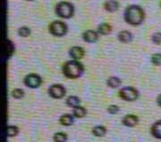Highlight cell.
<instances>
[{
	"label": "cell",
	"mask_w": 161,
	"mask_h": 142,
	"mask_svg": "<svg viewBox=\"0 0 161 142\" xmlns=\"http://www.w3.org/2000/svg\"><path fill=\"white\" fill-rule=\"evenodd\" d=\"M144 11L141 6L136 5L129 6L125 11V20L132 26L142 24L144 20Z\"/></svg>",
	"instance_id": "cell-1"
},
{
	"label": "cell",
	"mask_w": 161,
	"mask_h": 142,
	"mask_svg": "<svg viewBox=\"0 0 161 142\" xmlns=\"http://www.w3.org/2000/svg\"><path fill=\"white\" fill-rule=\"evenodd\" d=\"M84 67L78 60H71L64 63L63 74L70 79H77L83 74Z\"/></svg>",
	"instance_id": "cell-2"
},
{
	"label": "cell",
	"mask_w": 161,
	"mask_h": 142,
	"mask_svg": "<svg viewBox=\"0 0 161 142\" xmlns=\"http://www.w3.org/2000/svg\"><path fill=\"white\" fill-rule=\"evenodd\" d=\"M56 14L59 17L69 19L75 14V7L69 2H60L56 6Z\"/></svg>",
	"instance_id": "cell-3"
},
{
	"label": "cell",
	"mask_w": 161,
	"mask_h": 142,
	"mask_svg": "<svg viewBox=\"0 0 161 142\" xmlns=\"http://www.w3.org/2000/svg\"><path fill=\"white\" fill-rule=\"evenodd\" d=\"M49 32L56 37H62L67 32V26L61 21H55L49 25Z\"/></svg>",
	"instance_id": "cell-4"
},
{
	"label": "cell",
	"mask_w": 161,
	"mask_h": 142,
	"mask_svg": "<svg viewBox=\"0 0 161 142\" xmlns=\"http://www.w3.org/2000/svg\"><path fill=\"white\" fill-rule=\"evenodd\" d=\"M119 97L125 101H135L139 97V92L132 87H125L119 91Z\"/></svg>",
	"instance_id": "cell-5"
},
{
	"label": "cell",
	"mask_w": 161,
	"mask_h": 142,
	"mask_svg": "<svg viewBox=\"0 0 161 142\" xmlns=\"http://www.w3.org/2000/svg\"><path fill=\"white\" fill-rule=\"evenodd\" d=\"M42 83V80L40 75L35 74H31L24 78V84L31 89L39 88Z\"/></svg>",
	"instance_id": "cell-6"
},
{
	"label": "cell",
	"mask_w": 161,
	"mask_h": 142,
	"mask_svg": "<svg viewBox=\"0 0 161 142\" xmlns=\"http://www.w3.org/2000/svg\"><path fill=\"white\" fill-rule=\"evenodd\" d=\"M65 89L63 85L61 84H54L48 89V94L49 96L56 99H60L64 97L65 95Z\"/></svg>",
	"instance_id": "cell-7"
},
{
	"label": "cell",
	"mask_w": 161,
	"mask_h": 142,
	"mask_svg": "<svg viewBox=\"0 0 161 142\" xmlns=\"http://www.w3.org/2000/svg\"><path fill=\"white\" fill-rule=\"evenodd\" d=\"M82 38H83V40L88 43H94L98 40V32H96L92 30H86L83 32Z\"/></svg>",
	"instance_id": "cell-8"
},
{
	"label": "cell",
	"mask_w": 161,
	"mask_h": 142,
	"mask_svg": "<svg viewBox=\"0 0 161 142\" xmlns=\"http://www.w3.org/2000/svg\"><path fill=\"white\" fill-rule=\"evenodd\" d=\"M69 55L75 60H80L84 57V50L80 46H73L69 51Z\"/></svg>",
	"instance_id": "cell-9"
},
{
	"label": "cell",
	"mask_w": 161,
	"mask_h": 142,
	"mask_svg": "<svg viewBox=\"0 0 161 142\" xmlns=\"http://www.w3.org/2000/svg\"><path fill=\"white\" fill-rule=\"evenodd\" d=\"M139 123V118L133 114H127L123 119V123L127 127H134Z\"/></svg>",
	"instance_id": "cell-10"
},
{
	"label": "cell",
	"mask_w": 161,
	"mask_h": 142,
	"mask_svg": "<svg viewBox=\"0 0 161 142\" xmlns=\"http://www.w3.org/2000/svg\"><path fill=\"white\" fill-rule=\"evenodd\" d=\"M150 132H151L152 136L161 139V120L157 121L155 123L151 126Z\"/></svg>",
	"instance_id": "cell-11"
},
{
	"label": "cell",
	"mask_w": 161,
	"mask_h": 142,
	"mask_svg": "<svg viewBox=\"0 0 161 142\" xmlns=\"http://www.w3.org/2000/svg\"><path fill=\"white\" fill-rule=\"evenodd\" d=\"M118 40H120L122 43H129L132 40V35L128 30H122L118 33Z\"/></svg>",
	"instance_id": "cell-12"
},
{
	"label": "cell",
	"mask_w": 161,
	"mask_h": 142,
	"mask_svg": "<svg viewBox=\"0 0 161 142\" xmlns=\"http://www.w3.org/2000/svg\"><path fill=\"white\" fill-rule=\"evenodd\" d=\"M104 7H105V9L108 12L113 13V12H115L118 9L119 4H118V2L115 1V0H108V1H107V2L104 4Z\"/></svg>",
	"instance_id": "cell-13"
},
{
	"label": "cell",
	"mask_w": 161,
	"mask_h": 142,
	"mask_svg": "<svg viewBox=\"0 0 161 142\" xmlns=\"http://www.w3.org/2000/svg\"><path fill=\"white\" fill-rule=\"evenodd\" d=\"M75 119L74 116L71 114H64L59 118V123L64 126H70L74 123Z\"/></svg>",
	"instance_id": "cell-14"
},
{
	"label": "cell",
	"mask_w": 161,
	"mask_h": 142,
	"mask_svg": "<svg viewBox=\"0 0 161 142\" xmlns=\"http://www.w3.org/2000/svg\"><path fill=\"white\" fill-rule=\"evenodd\" d=\"M112 30V28L108 23H101L98 28V32L101 35L109 34Z\"/></svg>",
	"instance_id": "cell-15"
},
{
	"label": "cell",
	"mask_w": 161,
	"mask_h": 142,
	"mask_svg": "<svg viewBox=\"0 0 161 142\" xmlns=\"http://www.w3.org/2000/svg\"><path fill=\"white\" fill-rule=\"evenodd\" d=\"M107 133V129L104 126H95L92 129V134L96 137H103Z\"/></svg>",
	"instance_id": "cell-16"
},
{
	"label": "cell",
	"mask_w": 161,
	"mask_h": 142,
	"mask_svg": "<svg viewBox=\"0 0 161 142\" xmlns=\"http://www.w3.org/2000/svg\"><path fill=\"white\" fill-rule=\"evenodd\" d=\"M87 112H86V109L85 108H83L82 106H75L74 108V112H73V114H74V116L76 117V118H82V117H84L85 115H86Z\"/></svg>",
	"instance_id": "cell-17"
},
{
	"label": "cell",
	"mask_w": 161,
	"mask_h": 142,
	"mask_svg": "<svg viewBox=\"0 0 161 142\" xmlns=\"http://www.w3.org/2000/svg\"><path fill=\"white\" fill-rule=\"evenodd\" d=\"M107 83H108V86L109 87V88H112V89H116V88H118V87H120L121 85V80L119 78H117V77H110L108 78V80L107 81Z\"/></svg>",
	"instance_id": "cell-18"
},
{
	"label": "cell",
	"mask_w": 161,
	"mask_h": 142,
	"mask_svg": "<svg viewBox=\"0 0 161 142\" xmlns=\"http://www.w3.org/2000/svg\"><path fill=\"white\" fill-rule=\"evenodd\" d=\"M66 104H67V106H70V107L75 108V106H79L80 99H79V97H75V96H70L66 99Z\"/></svg>",
	"instance_id": "cell-19"
},
{
	"label": "cell",
	"mask_w": 161,
	"mask_h": 142,
	"mask_svg": "<svg viewBox=\"0 0 161 142\" xmlns=\"http://www.w3.org/2000/svg\"><path fill=\"white\" fill-rule=\"evenodd\" d=\"M19 133V129H18L16 126H14V125H9L7 126L6 128V134L9 138H12V137H15L16 135H18Z\"/></svg>",
	"instance_id": "cell-20"
},
{
	"label": "cell",
	"mask_w": 161,
	"mask_h": 142,
	"mask_svg": "<svg viewBox=\"0 0 161 142\" xmlns=\"http://www.w3.org/2000/svg\"><path fill=\"white\" fill-rule=\"evenodd\" d=\"M54 140L57 142H64L67 140V135L64 132H58L54 135Z\"/></svg>",
	"instance_id": "cell-21"
},
{
	"label": "cell",
	"mask_w": 161,
	"mask_h": 142,
	"mask_svg": "<svg viewBox=\"0 0 161 142\" xmlns=\"http://www.w3.org/2000/svg\"><path fill=\"white\" fill-rule=\"evenodd\" d=\"M18 34L20 35L21 37H23V38H26L31 34V30L28 27L23 26V27H21L18 30Z\"/></svg>",
	"instance_id": "cell-22"
},
{
	"label": "cell",
	"mask_w": 161,
	"mask_h": 142,
	"mask_svg": "<svg viewBox=\"0 0 161 142\" xmlns=\"http://www.w3.org/2000/svg\"><path fill=\"white\" fill-rule=\"evenodd\" d=\"M14 51V46L13 42L11 40H6V54H7V56L11 57Z\"/></svg>",
	"instance_id": "cell-23"
},
{
	"label": "cell",
	"mask_w": 161,
	"mask_h": 142,
	"mask_svg": "<svg viewBox=\"0 0 161 142\" xmlns=\"http://www.w3.org/2000/svg\"><path fill=\"white\" fill-rule=\"evenodd\" d=\"M12 96L16 99H20L24 96V91L21 89H14L12 91Z\"/></svg>",
	"instance_id": "cell-24"
},
{
	"label": "cell",
	"mask_w": 161,
	"mask_h": 142,
	"mask_svg": "<svg viewBox=\"0 0 161 142\" xmlns=\"http://www.w3.org/2000/svg\"><path fill=\"white\" fill-rule=\"evenodd\" d=\"M151 63L155 65H161V54H154L151 57Z\"/></svg>",
	"instance_id": "cell-25"
},
{
	"label": "cell",
	"mask_w": 161,
	"mask_h": 142,
	"mask_svg": "<svg viewBox=\"0 0 161 142\" xmlns=\"http://www.w3.org/2000/svg\"><path fill=\"white\" fill-rule=\"evenodd\" d=\"M152 42L157 45H161V32H157L152 35Z\"/></svg>",
	"instance_id": "cell-26"
},
{
	"label": "cell",
	"mask_w": 161,
	"mask_h": 142,
	"mask_svg": "<svg viewBox=\"0 0 161 142\" xmlns=\"http://www.w3.org/2000/svg\"><path fill=\"white\" fill-rule=\"evenodd\" d=\"M119 107L117 106H115V105H111L109 106L108 107V112L111 114H117L118 112H119Z\"/></svg>",
	"instance_id": "cell-27"
},
{
	"label": "cell",
	"mask_w": 161,
	"mask_h": 142,
	"mask_svg": "<svg viewBox=\"0 0 161 142\" xmlns=\"http://www.w3.org/2000/svg\"><path fill=\"white\" fill-rule=\"evenodd\" d=\"M157 102H158V106H161V94L158 97V98H157Z\"/></svg>",
	"instance_id": "cell-28"
},
{
	"label": "cell",
	"mask_w": 161,
	"mask_h": 142,
	"mask_svg": "<svg viewBox=\"0 0 161 142\" xmlns=\"http://www.w3.org/2000/svg\"><path fill=\"white\" fill-rule=\"evenodd\" d=\"M28 1H32V0H28Z\"/></svg>",
	"instance_id": "cell-29"
}]
</instances>
